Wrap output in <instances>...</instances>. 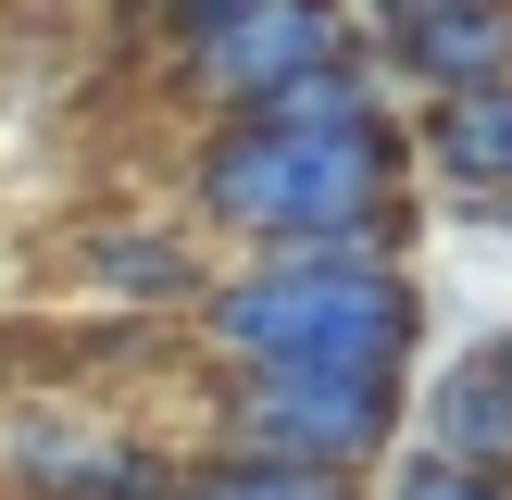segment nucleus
Returning <instances> with one entry per match:
<instances>
[{
  "label": "nucleus",
  "instance_id": "nucleus-1",
  "mask_svg": "<svg viewBox=\"0 0 512 500\" xmlns=\"http://www.w3.org/2000/svg\"><path fill=\"white\" fill-rule=\"evenodd\" d=\"M213 338L238 363H375L400 375L413 350V288H400L388 250L338 238V250H275L238 288H213Z\"/></svg>",
  "mask_w": 512,
  "mask_h": 500
},
{
  "label": "nucleus",
  "instance_id": "nucleus-2",
  "mask_svg": "<svg viewBox=\"0 0 512 500\" xmlns=\"http://www.w3.org/2000/svg\"><path fill=\"white\" fill-rule=\"evenodd\" d=\"M375 188H388V125H225L200 150V213L250 225L275 250H338L375 225Z\"/></svg>",
  "mask_w": 512,
  "mask_h": 500
},
{
  "label": "nucleus",
  "instance_id": "nucleus-3",
  "mask_svg": "<svg viewBox=\"0 0 512 500\" xmlns=\"http://www.w3.org/2000/svg\"><path fill=\"white\" fill-rule=\"evenodd\" d=\"M225 438L250 463H300V475H350L388 438V375L375 363H250L225 388Z\"/></svg>",
  "mask_w": 512,
  "mask_h": 500
},
{
  "label": "nucleus",
  "instance_id": "nucleus-4",
  "mask_svg": "<svg viewBox=\"0 0 512 500\" xmlns=\"http://www.w3.org/2000/svg\"><path fill=\"white\" fill-rule=\"evenodd\" d=\"M188 63H200L213 100H275L288 75H325V63H338V13H325V0H263V13H238L225 38H200Z\"/></svg>",
  "mask_w": 512,
  "mask_h": 500
},
{
  "label": "nucleus",
  "instance_id": "nucleus-5",
  "mask_svg": "<svg viewBox=\"0 0 512 500\" xmlns=\"http://www.w3.org/2000/svg\"><path fill=\"white\" fill-rule=\"evenodd\" d=\"M400 63L425 88H512V0H450V13H400Z\"/></svg>",
  "mask_w": 512,
  "mask_h": 500
},
{
  "label": "nucleus",
  "instance_id": "nucleus-6",
  "mask_svg": "<svg viewBox=\"0 0 512 500\" xmlns=\"http://www.w3.org/2000/svg\"><path fill=\"white\" fill-rule=\"evenodd\" d=\"M425 425H438V450H450V463H512V388H500V363L488 375H450V388L438 400H425Z\"/></svg>",
  "mask_w": 512,
  "mask_h": 500
},
{
  "label": "nucleus",
  "instance_id": "nucleus-7",
  "mask_svg": "<svg viewBox=\"0 0 512 500\" xmlns=\"http://www.w3.org/2000/svg\"><path fill=\"white\" fill-rule=\"evenodd\" d=\"M438 175L463 188H512V88H463L438 113Z\"/></svg>",
  "mask_w": 512,
  "mask_h": 500
},
{
  "label": "nucleus",
  "instance_id": "nucleus-8",
  "mask_svg": "<svg viewBox=\"0 0 512 500\" xmlns=\"http://www.w3.org/2000/svg\"><path fill=\"white\" fill-rule=\"evenodd\" d=\"M175 500H350V488H338V475H300V463H250V450H238V463L188 475Z\"/></svg>",
  "mask_w": 512,
  "mask_h": 500
},
{
  "label": "nucleus",
  "instance_id": "nucleus-9",
  "mask_svg": "<svg viewBox=\"0 0 512 500\" xmlns=\"http://www.w3.org/2000/svg\"><path fill=\"white\" fill-rule=\"evenodd\" d=\"M88 275L125 288V300H175V288H188V250H175V238H100Z\"/></svg>",
  "mask_w": 512,
  "mask_h": 500
},
{
  "label": "nucleus",
  "instance_id": "nucleus-10",
  "mask_svg": "<svg viewBox=\"0 0 512 500\" xmlns=\"http://www.w3.org/2000/svg\"><path fill=\"white\" fill-rule=\"evenodd\" d=\"M388 500H512V475H488V463H450V450H438V463H413Z\"/></svg>",
  "mask_w": 512,
  "mask_h": 500
},
{
  "label": "nucleus",
  "instance_id": "nucleus-11",
  "mask_svg": "<svg viewBox=\"0 0 512 500\" xmlns=\"http://www.w3.org/2000/svg\"><path fill=\"white\" fill-rule=\"evenodd\" d=\"M238 13H263V0H175V25H188V50H200V38H225Z\"/></svg>",
  "mask_w": 512,
  "mask_h": 500
},
{
  "label": "nucleus",
  "instance_id": "nucleus-12",
  "mask_svg": "<svg viewBox=\"0 0 512 500\" xmlns=\"http://www.w3.org/2000/svg\"><path fill=\"white\" fill-rule=\"evenodd\" d=\"M388 13H450V0H388Z\"/></svg>",
  "mask_w": 512,
  "mask_h": 500
},
{
  "label": "nucleus",
  "instance_id": "nucleus-13",
  "mask_svg": "<svg viewBox=\"0 0 512 500\" xmlns=\"http://www.w3.org/2000/svg\"><path fill=\"white\" fill-rule=\"evenodd\" d=\"M488 363H500V388H512V338H500V350H488Z\"/></svg>",
  "mask_w": 512,
  "mask_h": 500
}]
</instances>
